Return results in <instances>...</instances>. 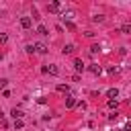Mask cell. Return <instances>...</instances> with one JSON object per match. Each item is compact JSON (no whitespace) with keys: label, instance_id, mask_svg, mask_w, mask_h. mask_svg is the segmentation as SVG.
Returning a JSON list of instances; mask_svg holds the SVG:
<instances>
[{"label":"cell","instance_id":"6da1fadb","mask_svg":"<svg viewBox=\"0 0 131 131\" xmlns=\"http://www.w3.org/2000/svg\"><path fill=\"white\" fill-rule=\"evenodd\" d=\"M20 27L23 29H31L33 27V18L31 16H20Z\"/></svg>","mask_w":131,"mask_h":131},{"label":"cell","instance_id":"7a4b0ae2","mask_svg":"<svg viewBox=\"0 0 131 131\" xmlns=\"http://www.w3.org/2000/svg\"><path fill=\"white\" fill-rule=\"evenodd\" d=\"M33 49H35V53H47V49H49V47H47L45 43H35V45H33Z\"/></svg>","mask_w":131,"mask_h":131},{"label":"cell","instance_id":"3957f363","mask_svg":"<svg viewBox=\"0 0 131 131\" xmlns=\"http://www.w3.org/2000/svg\"><path fill=\"white\" fill-rule=\"evenodd\" d=\"M88 70H90L94 76H100V74H102V68H100L98 63H90V68H88Z\"/></svg>","mask_w":131,"mask_h":131},{"label":"cell","instance_id":"277c9868","mask_svg":"<svg viewBox=\"0 0 131 131\" xmlns=\"http://www.w3.org/2000/svg\"><path fill=\"white\" fill-rule=\"evenodd\" d=\"M106 96H108V100H117L119 90H117V88H108V90H106Z\"/></svg>","mask_w":131,"mask_h":131},{"label":"cell","instance_id":"5b68a950","mask_svg":"<svg viewBox=\"0 0 131 131\" xmlns=\"http://www.w3.org/2000/svg\"><path fill=\"white\" fill-rule=\"evenodd\" d=\"M76 106V98L70 94V96H66V108H74Z\"/></svg>","mask_w":131,"mask_h":131},{"label":"cell","instance_id":"8992f818","mask_svg":"<svg viewBox=\"0 0 131 131\" xmlns=\"http://www.w3.org/2000/svg\"><path fill=\"white\" fill-rule=\"evenodd\" d=\"M59 10H61V4H59V2L49 4V12H59Z\"/></svg>","mask_w":131,"mask_h":131},{"label":"cell","instance_id":"52a82bcc","mask_svg":"<svg viewBox=\"0 0 131 131\" xmlns=\"http://www.w3.org/2000/svg\"><path fill=\"white\" fill-rule=\"evenodd\" d=\"M74 68H76V72H84V63H82V59H74Z\"/></svg>","mask_w":131,"mask_h":131},{"label":"cell","instance_id":"ba28073f","mask_svg":"<svg viewBox=\"0 0 131 131\" xmlns=\"http://www.w3.org/2000/svg\"><path fill=\"white\" fill-rule=\"evenodd\" d=\"M45 72H49L51 76H57V72H59V70H57V66H55V63H51L49 68H45Z\"/></svg>","mask_w":131,"mask_h":131},{"label":"cell","instance_id":"9c48e42d","mask_svg":"<svg viewBox=\"0 0 131 131\" xmlns=\"http://www.w3.org/2000/svg\"><path fill=\"white\" fill-rule=\"evenodd\" d=\"M74 49H76V47H74V45H66V47H63V49H61V53H63V55H70V53H72V51H74Z\"/></svg>","mask_w":131,"mask_h":131},{"label":"cell","instance_id":"30bf717a","mask_svg":"<svg viewBox=\"0 0 131 131\" xmlns=\"http://www.w3.org/2000/svg\"><path fill=\"white\" fill-rule=\"evenodd\" d=\"M57 92H66V94H68V92H70V86H68V84H57Z\"/></svg>","mask_w":131,"mask_h":131},{"label":"cell","instance_id":"8fae6325","mask_svg":"<svg viewBox=\"0 0 131 131\" xmlns=\"http://www.w3.org/2000/svg\"><path fill=\"white\" fill-rule=\"evenodd\" d=\"M121 33H125V35H131V25L127 23V25H123L121 27Z\"/></svg>","mask_w":131,"mask_h":131},{"label":"cell","instance_id":"7c38bea8","mask_svg":"<svg viewBox=\"0 0 131 131\" xmlns=\"http://www.w3.org/2000/svg\"><path fill=\"white\" fill-rule=\"evenodd\" d=\"M37 33H39V35H49V33H47V27H43V25L37 27Z\"/></svg>","mask_w":131,"mask_h":131},{"label":"cell","instance_id":"4fadbf2b","mask_svg":"<svg viewBox=\"0 0 131 131\" xmlns=\"http://www.w3.org/2000/svg\"><path fill=\"white\" fill-rule=\"evenodd\" d=\"M10 115H12L14 119H20V117H23V113H20L18 108H12V113H10Z\"/></svg>","mask_w":131,"mask_h":131},{"label":"cell","instance_id":"5bb4252c","mask_svg":"<svg viewBox=\"0 0 131 131\" xmlns=\"http://www.w3.org/2000/svg\"><path fill=\"white\" fill-rule=\"evenodd\" d=\"M6 41H8V35L6 33H0V45H4Z\"/></svg>","mask_w":131,"mask_h":131},{"label":"cell","instance_id":"9a60e30c","mask_svg":"<svg viewBox=\"0 0 131 131\" xmlns=\"http://www.w3.org/2000/svg\"><path fill=\"white\" fill-rule=\"evenodd\" d=\"M98 51H100V45H92V47H90V53H92V55L98 53Z\"/></svg>","mask_w":131,"mask_h":131},{"label":"cell","instance_id":"2e32d148","mask_svg":"<svg viewBox=\"0 0 131 131\" xmlns=\"http://www.w3.org/2000/svg\"><path fill=\"white\" fill-rule=\"evenodd\" d=\"M14 127H16V129H23V121H20V119H14Z\"/></svg>","mask_w":131,"mask_h":131},{"label":"cell","instance_id":"e0dca14e","mask_svg":"<svg viewBox=\"0 0 131 131\" xmlns=\"http://www.w3.org/2000/svg\"><path fill=\"white\" fill-rule=\"evenodd\" d=\"M117 104H119V100H108V106L111 108H117Z\"/></svg>","mask_w":131,"mask_h":131},{"label":"cell","instance_id":"ac0fdd59","mask_svg":"<svg viewBox=\"0 0 131 131\" xmlns=\"http://www.w3.org/2000/svg\"><path fill=\"white\" fill-rule=\"evenodd\" d=\"M6 84H8V80H6V78H0V90H2Z\"/></svg>","mask_w":131,"mask_h":131},{"label":"cell","instance_id":"d6986e66","mask_svg":"<svg viewBox=\"0 0 131 131\" xmlns=\"http://www.w3.org/2000/svg\"><path fill=\"white\" fill-rule=\"evenodd\" d=\"M92 20H94V23H102V20H104V16H100V14H98V16H94Z\"/></svg>","mask_w":131,"mask_h":131},{"label":"cell","instance_id":"ffe728a7","mask_svg":"<svg viewBox=\"0 0 131 131\" xmlns=\"http://www.w3.org/2000/svg\"><path fill=\"white\" fill-rule=\"evenodd\" d=\"M25 49H27V53H35V49H33V45H27Z\"/></svg>","mask_w":131,"mask_h":131},{"label":"cell","instance_id":"44dd1931","mask_svg":"<svg viewBox=\"0 0 131 131\" xmlns=\"http://www.w3.org/2000/svg\"><path fill=\"white\" fill-rule=\"evenodd\" d=\"M117 72H119V68H115V66H113V68H108V74H117Z\"/></svg>","mask_w":131,"mask_h":131},{"label":"cell","instance_id":"7402d4cb","mask_svg":"<svg viewBox=\"0 0 131 131\" xmlns=\"http://www.w3.org/2000/svg\"><path fill=\"white\" fill-rule=\"evenodd\" d=\"M2 117H4V115H2V111H0V119H2Z\"/></svg>","mask_w":131,"mask_h":131},{"label":"cell","instance_id":"603a6c76","mask_svg":"<svg viewBox=\"0 0 131 131\" xmlns=\"http://www.w3.org/2000/svg\"><path fill=\"white\" fill-rule=\"evenodd\" d=\"M115 131H123V129H115Z\"/></svg>","mask_w":131,"mask_h":131}]
</instances>
